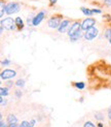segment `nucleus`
Instances as JSON below:
<instances>
[{
    "instance_id": "f257e3e1",
    "label": "nucleus",
    "mask_w": 111,
    "mask_h": 127,
    "mask_svg": "<svg viewBox=\"0 0 111 127\" xmlns=\"http://www.w3.org/2000/svg\"><path fill=\"white\" fill-rule=\"evenodd\" d=\"M90 84L94 89H111V65L105 61L94 63L89 67Z\"/></svg>"
},
{
    "instance_id": "f03ea898",
    "label": "nucleus",
    "mask_w": 111,
    "mask_h": 127,
    "mask_svg": "<svg viewBox=\"0 0 111 127\" xmlns=\"http://www.w3.org/2000/svg\"><path fill=\"white\" fill-rule=\"evenodd\" d=\"M0 24H1V26L3 28H5L6 30H9V31H12V30H15L17 28L16 22H15L14 19H11V18L2 19L1 22H0Z\"/></svg>"
},
{
    "instance_id": "7ed1b4c3",
    "label": "nucleus",
    "mask_w": 111,
    "mask_h": 127,
    "mask_svg": "<svg viewBox=\"0 0 111 127\" xmlns=\"http://www.w3.org/2000/svg\"><path fill=\"white\" fill-rule=\"evenodd\" d=\"M20 9H21V6L18 2H9L5 6V12L9 16L12 14H17V12L20 11Z\"/></svg>"
},
{
    "instance_id": "20e7f679",
    "label": "nucleus",
    "mask_w": 111,
    "mask_h": 127,
    "mask_svg": "<svg viewBox=\"0 0 111 127\" xmlns=\"http://www.w3.org/2000/svg\"><path fill=\"white\" fill-rule=\"evenodd\" d=\"M62 21H63L62 20V16H54L48 20L47 25H48V27L52 29H58L60 27Z\"/></svg>"
},
{
    "instance_id": "39448f33",
    "label": "nucleus",
    "mask_w": 111,
    "mask_h": 127,
    "mask_svg": "<svg viewBox=\"0 0 111 127\" xmlns=\"http://www.w3.org/2000/svg\"><path fill=\"white\" fill-rule=\"evenodd\" d=\"M98 33H99L98 28H96V27L94 26V27L90 28L89 30H86L83 36H84V38H85L86 40H92V39L96 38V37L98 36Z\"/></svg>"
},
{
    "instance_id": "423d86ee",
    "label": "nucleus",
    "mask_w": 111,
    "mask_h": 127,
    "mask_svg": "<svg viewBox=\"0 0 111 127\" xmlns=\"http://www.w3.org/2000/svg\"><path fill=\"white\" fill-rule=\"evenodd\" d=\"M95 24H96V20L94 18H86L85 20L82 21L81 23V30L83 31H86V30H89L90 28L92 27H94L95 26Z\"/></svg>"
},
{
    "instance_id": "0eeeda50",
    "label": "nucleus",
    "mask_w": 111,
    "mask_h": 127,
    "mask_svg": "<svg viewBox=\"0 0 111 127\" xmlns=\"http://www.w3.org/2000/svg\"><path fill=\"white\" fill-rule=\"evenodd\" d=\"M79 31H81V24H80L79 22H74L71 24V26L69 27V29H68V35H69V37H71L72 35H74L75 33L79 32Z\"/></svg>"
},
{
    "instance_id": "6e6552de",
    "label": "nucleus",
    "mask_w": 111,
    "mask_h": 127,
    "mask_svg": "<svg viewBox=\"0 0 111 127\" xmlns=\"http://www.w3.org/2000/svg\"><path fill=\"white\" fill-rule=\"evenodd\" d=\"M17 75V72L16 70H14V69H4V70L1 72V74H0V77H1L2 80L4 81H7V80H11L12 78H15Z\"/></svg>"
},
{
    "instance_id": "1a4fd4ad",
    "label": "nucleus",
    "mask_w": 111,
    "mask_h": 127,
    "mask_svg": "<svg viewBox=\"0 0 111 127\" xmlns=\"http://www.w3.org/2000/svg\"><path fill=\"white\" fill-rule=\"evenodd\" d=\"M70 21L69 20H63L60 25V27L58 28V31L60 33H65L68 32V29H69V25H70Z\"/></svg>"
},
{
    "instance_id": "9d476101",
    "label": "nucleus",
    "mask_w": 111,
    "mask_h": 127,
    "mask_svg": "<svg viewBox=\"0 0 111 127\" xmlns=\"http://www.w3.org/2000/svg\"><path fill=\"white\" fill-rule=\"evenodd\" d=\"M44 17H45V12L44 11H39L33 19V26H38V25L42 22L43 19H44Z\"/></svg>"
},
{
    "instance_id": "9b49d317",
    "label": "nucleus",
    "mask_w": 111,
    "mask_h": 127,
    "mask_svg": "<svg viewBox=\"0 0 111 127\" xmlns=\"http://www.w3.org/2000/svg\"><path fill=\"white\" fill-rule=\"evenodd\" d=\"M6 123L8 125L10 124H18V119L15 115H12V114H9L7 116V119H6Z\"/></svg>"
},
{
    "instance_id": "f8f14e48",
    "label": "nucleus",
    "mask_w": 111,
    "mask_h": 127,
    "mask_svg": "<svg viewBox=\"0 0 111 127\" xmlns=\"http://www.w3.org/2000/svg\"><path fill=\"white\" fill-rule=\"evenodd\" d=\"M15 22H16V26H17V28L18 29H23L24 28V22H23V20H22V19L21 18H16L15 19Z\"/></svg>"
},
{
    "instance_id": "ddd939ff",
    "label": "nucleus",
    "mask_w": 111,
    "mask_h": 127,
    "mask_svg": "<svg viewBox=\"0 0 111 127\" xmlns=\"http://www.w3.org/2000/svg\"><path fill=\"white\" fill-rule=\"evenodd\" d=\"M80 10L82 11V14H83V15L88 16V17H91V16L94 15V12H92V9H90V8H88V7H81V8H80Z\"/></svg>"
},
{
    "instance_id": "4468645a",
    "label": "nucleus",
    "mask_w": 111,
    "mask_h": 127,
    "mask_svg": "<svg viewBox=\"0 0 111 127\" xmlns=\"http://www.w3.org/2000/svg\"><path fill=\"white\" fill-rule=\"evenodd\" d=\"M25 84H26V81H25V79H18L16 82V86L18 88H23L25 86Z\"/></svg>"
},
{
    "instance_id": "2eb2a0df",
    "label": "nucleus",
    "mask_w": 111,
    "mask_h": 127,
    "mask_svg": "<svg viewBox=\"0 0 111 127\" xmlns=\"http://www.w3.org/2000/svg\"><path fill=\"white\" fill-rule=\"evenodd\" d=\"M80 37H81V31H79V32H77V33H75L74 35H72L71 37H70V40L71 41H76V40H78Z\"/></svg>"
},
{
    "instance_id": "dca6fc26",
    "label": "nucleus",
    "mask_w": 111,
    "mask_h": 127,
    "mask_svg": "<svg viewBox=\"0 0 111 127\" xmlns=\"http://www.w3.org/2000/svg\"><path fill=\"white\" fill-rule=\"evenodd\" d=\"M104 37L106 39L110 40L111 39V28H107L106 30H105V32H104Z\"/></svg>"
},
{
    "instance_id": "f3484780",
    "label": "nucleus",
    "mask_w": 111,
    "mask_h": 127,
    "mask_svg": "<svg viewBox=\"0 0 111 127\" xmlns=\"http://www.w3.org/2000/svg\"><path fill=\"white\" fill-rule=\"evenodd\" d=\"M0 95L1 96H7L8 95V88H4V87H1L0 88Z\"/></svg>"
},
{
    "instance_id": "a211bd4d",
    "label": "nucleus",
    "mask_w": 111,
    "mask_h": 127,
    "mask_svg": "<svg viewBox=\"0 0 111 127\" xmlns=\"http://www.w3.org/2000/svg\"><path fill=\"white\" fill-rule=\"evenodd\" d=\"M74 86H75L77 89H79V90H82V89L85 88V84L83 82H77V83L74 84Z\"/></svg>"
},
{
    "instance_id": "6ab92c4d",
    "label": "nucleus",
    "mask_w": 111,
    "mask_h": 127,
    "mask_svg": "<svg viewBox=\"0 0 111 127\" xmlns=\"http://www.w3.org/2000/svg\"><path fill=\"white\" fill-rule=\"evenodd\" d=\"M18 127H31V125H30V122L28 121H22V123L18 125Z\"/></svg>"
},
{
    "instance_id": "aec40b11",
    "label": "nucleus",
    "mask_w": 111,
    "mask_h": 127,
    "mask_svg": "<svg viewBox=\"0 0 111 127\" xmlns=\"http://www.w3.org/2000/svg\"><path fill=\"white\" fill-rule=\"evenodd\" d=\"M5 6L6 5H4V2L3 1H1V12H0V17H3V15H4V11H5Z\"/></svg>"
},
{
    "instance_id": "412c9836",
    "label": "nucleus",
    "mask_w": 111,
    "mask_h": 127,
    "mask_svg": "<svg viewBox=\"0 0 111 127\" xmlns=\"http://www.w3.org/2000/svg\"><path fill=\"white\" fill-rule=\"evenodd\" d=\"M83 127H96V125L92 123V122H91V121H86V122L84 123Z\"/></svg>"
},
{
    "instance_id": "4be33fe9",
    "label": "nucleus",
    "mask_w": 111,
    "mask_h": 127,
    "mask_svg": "<svg viewBox=\"0 0 111 127\" xmlns=\"http://www.w3.org/2000/svg\"><path fill=\"white\" fill-rule=\"evenodd\" d=\"M95 118L98 119V120H103L104 119V117H103V115L101 113H96L95 114Z\"/></svg>"
},
{
    "instance_id": "5701e85b",
    "label": "nucleus",
    "mask_w": 111,
    "mask_h": 127,
    "mask_svg": "<svg viewBox=\"0 0 111 127\" xmlns=\"http://www.w3.org/2000/svg\"><path fill=\"white\" fill-rule=\"evenodd\" d=\"M0 127H8V124L3 121V117L1 116V120H0Z\"/></svg>"
},
{
    "instance_id": "b1692460",
    "label": "nucleus",
    "mask_w": 111,
    "mask_h": 127,
    "mask_svg": "<svg viewBox=\"0 0 111 127\" xmlns=\"http://www.w3.org/2000/svg\"><path fill=\"white\" fill-rule=\"evenodd\" d=\"M9 64H10V61H9L8 59H4V60L1 62V65H3V66H4V65L7 66V65H9Z\"/></svg>"
},
{
    "instance_id": "393cba45",
    "label": "nucleus",
    "mask_w": 111,
    "mask_h": 127,
    "mask_svg": "<svg viewBox=\"0 0 111 127\" xmlns=\"http://www.w3.org/2000/svg\"><path fill=\"white\" fill-rule=\"evenodd\" d=\"M92 12L94 14H102V10L101 9H98V8H94V9H92Z\"/></svg>"
},
{
    "instance_id": "a878e982",
    "label": "nucleus",
    "mask_w": 111,
    "mask_h": 127,
    "mask_svg": "<svg viewBox=\"0 0 111 127\" xmlns=\"http://www.w3.org/2000/svg\"><path fill=\"white\" fill-rule=\"evenodd\" d=\"M22 95H23L22 91H20V90H17V91H16V96H17V97H21Z\"/></svg>"
},
{
    "instance_id": "bb28decb",
    "label": "nucleus",
    "mask_w": 111,
    "mask_h": 127,
    "mask_svg": "<svg viewBox=\"0 0 111 127\" xmlns=\"http://www.w3.org/2000/svg\"><path fill=\"white\" fill-rule=\"evenodd\" d=\"M104 4L106 6H111V0H104Z\"/></svg>"
},
{
    "instance_id": "cd10ccee",
    "label": "nucleus",
    "mask_w": 111,
    "mask_h": 127,
    "mask_svg": "<svg viewBox=\"0 0 111 127\" xmlns=\"http://www.w3.org/2000/svg\"><path fill=\"white\" fill-rule=\"evenodd\" d=\"M35 123H36V121H35V119H32L30 121V125H31V127H33L34 125H35Z\"/></svg>"
},
{
    "instance_id": "c85d7f7f",
    "label": "nucleus",
    "mask_w": 111,
    "mask_h": 127,
    "mask_svg": "<svg viewBox=\"0 0 111 127\" xmlns=\"http://www.w3.org/2000/svg\"><path fill=\"white\" fill-rule=\"evenodd\" d=\"M58 0H49V3H51V5H55L56 3H57Z\"/></svg>"
},
{
    "instance_id": "c756f323",
    "label": "nucleus",
    "mask_w": 111,
    "mask_h": 127,
    "mask_svg": "<svg viewBox=\"0 0 111 127\" xmlns=\"http://www.w3.org/2000/svg\"><path fill=\"white\" fill-rule=\"evenodd\" d=\"M107 115H108V119H109V120H111V109H110V110L108 111Z\"/></svg>"
},
{
    "instance_id": "7c9ffc66",
    "label": "nucleus",
    "mask_w": 111,
    "mask_h": 127,
    "mask_svg": "<svg viewBox=\"0 0 111 127\" xmlns=\"http://www.w3.org/2000/svg\"><path fill=\"white\" fill-rule=\"evenodd\" d=\"M0 100H1V105H4V98H3V96H1V98H0Z\"/></svg>"
},
{
    "instance_id": "2f4dec72",
    "label": "nucleus",
    "mask_w": 111,
    "mask_h": 127,
    "mask_svg": "<svg viewBox=\"0 0 111 127\" xmlns=\"http://www.w3.org/2000/svg\"><path fill=\"white\" fill-rule=\"evenodd\" d=\"M8 127H18V124H10V125H8Z\"/></svg>"
},
{
    "instance_id": "473e14b6",
    "label": "nucleus",
    "mask_w": 111,
    "mask_h": 127,
    "mask_svg": "<svg viewBox=\"0 0 111 127\" xmlns=\"http://www.w3.org/2000/svg\"><path fill=\"white\" fill-rule=\"evenodd\" d=\"M98 126H99V127H103V125H102L101 123H99V124H98Z\"/></svg>"
},
{
    "instance_id": "72a5a7b5",
    "label": "nucleus",
    "mask_w": 111,
    "mask_h": 127,
    "mask_svg": "<svg viewBox=\"0 0 111 127\" xmlns=\"http://www.w3.org/2000/svg\"><path fill=\"white\" fill-rule=\"evenodd\" d=\"M109 43H110V44H111V39H110V40H109Z\"/></svg>"
}]
</instances>
